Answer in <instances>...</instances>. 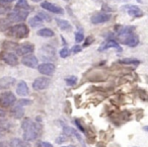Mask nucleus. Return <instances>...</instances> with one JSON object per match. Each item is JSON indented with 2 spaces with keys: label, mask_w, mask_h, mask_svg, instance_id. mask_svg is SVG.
Wrapping results in <instances>:
<instances>
[{
  "label": "nucleus",
  "mask_w": 148,
  "mask_h": 147,
  "mask_svg": "<svg viewBox=\"0 0 148 147\" xmlns=\"http://www.w3.org/2000/svg\"><path fill=\"white\" fill-rule=\"evenodd\" d=\"M9 127H10L9 122H7L5 120H0V131L7 130V129H9Z\"/></svg>",
  "instance_id": "nucleus-30"
},
{
  "label": "nucleus",
  "mask_w": 148,
  "mask_h": 147,
  "mask_svg": "<svg viewBox=\"0 0 148 147\" xmlns=\"http://www.w3.org/2000/svg\"><path fill=\"white\" fill-rule=\"evenodd\" d=\"M21 128L23 130V137L25 142L36 140L40 134V130H41V127L37 125V123L33 122L31 119H25V121H23Z\"/></svg>",
  "instance_id": "nucleus-1"
},
{
  "label": "nucleus",
  "mask_w": 148,
  "mask_h": 147,
  "mask_svg": "<svg viewBox=\"0 0 148 147\" xmlns=\"http://www.w3.org/2000/svg\"><path fill=\"white\" fill-rule=\"evenodd\" d=\"M63 131H64V134L66 135V136H69V135H73V136H75V138L78 139L80 142H82V138H81L80 134H79L78 132H77L75 129L71 128V127H67V126H64L63 127Z\"/></svg>",
  "instance_id": "nucleus-20"
},
{
  "label": "nucleus",
  "mask_w": 148,
  "mask_h": 147,
  "mask_svg": "<svg viewBox=\"0 0 148 147\" xmlns=\"http://www.w3.org/2000/svg\"><path fill=\"white\" fill-rule=\"evenodd\" d=\"M16 92L17 94H19L21 96H25L27 94H29V86H27V84L25 81H19V83L17 84Z\"/></svg>",
  "instance_id": "nucleus-19"
},
{
  "label": "nucleus",
  "mask_w": 148,
  "mask_h": 147,
  "mask_svg": "<svg viewBox=\"0 0 148 147\" xmlns=\"http://www.w3.org/2000/svg\"><path fill=\"white\" fill-rule=\"evenodd\" d=\"M0 147H8L7 146L5 143H3V142H0Z\"/></svg>",
  "instance_id": "nucleus-41"
},
{
  "label": "nucleus",
  "mask_w": 148,
  "mask_h": 147,
  "mask_svg": "<svg viewBox=\"0 0 148 147\" xmlns=\"http://www.w3.org/2000/svg\"><path fill=\"white\" fill-rule=\"evenodd\" d=\"M81 50H82V48H81L80 46H79V45H75V46H73V47H72L71 51H72V53H73V54H76V53H79Z\"/></svg>",
  "instance_id": "nucleus-36"
},
{
  "label": "nucleus",
  "mask_w": 148,
  "mask_h": 147,
  "mask_svg": "<svg viewBox=\"0 0 148 147\" xmlns=\"http://www.w3.org/2000/svg\"><path fill=\"white\" fill-rule=\"evenodd\" d=\"M62 147H66V146H62Z\"/></svg>",
  "instance_id": "nucleus-46"
},
{
  "label": "nucleus",
  "mask_w": 148,
  "mask_h": 147,
  "mask_svg": "<svg viewBox=\"0 0 148 147\" xmlns=\"http://www.w3.org/2000/svg\"><path fill=\"white\" fill-rule=\"evenodd\" d=\"M29 14V10H23V9H14V10H11L10 12L7 13L6 19L12 23H21V21H25L27 19Z\"/></svg>",
  "instance_id": "nucleus-3"
},
{
  "label": "nucleus",
  "mask_w": 148,
  "mask_h": 147,
  "mask_svg": "<svg viewBox=\"0 0 148 147\" xmlns=\"http://www.w3.org/2000/svg\"><path fill=\"white\" fill-rule=\"evenodd\" d=\"M83 39H84V35H83L82 32H76V33H75V42H76V43L82 42Z\"/></svg>",
  "instance_id": "nucleus-32"
},
{
  "label": "nucleus",
  "mask_w": 148,
  "mask_h": 147,
  "mask_svg": "<svg viewBox=\"0 0 148 147\" xmlns=\"http://www.w3.org/2000/svg\"><path fill=\"white\" fill-rule=\"evenodd\" d=\"M11 115H12V117H14V118H16V119L23 118V115H25V110H23V106H17L16 108H14L11 111Z\"/></svg>",
  "instance_id": "nucleus-23"
},
{
  "label": "nucleus",
  "mask_w": 148,
  "mask_h": 147,
  "mask_svg": "<svg viewBox=\"0 0 148 147\" xmlns=\"http://www.w3.org/2000/svg\"><path fill=\"white\" fill-rule=\"evenodd\" d=\"M111 48H114V49L118 50L119 52L122 51L121 46H120L119 43H117V41H115V40H108V41L103 42V43L101 45V47H99V51L103 52L108 49H111Z\"/></svg>",
  "instance_id": "nucleus-12"
},
{
  "label": "nucleus",
  "mask_w": 148,
  "mask_h": 147,
  "mask_svg": "<svg viewBox=\"0 0 148 147\" xmlns=\"http://www.w3.org/2000/svg\"><path fill=\"white\" fill-rule=\"evenodd\" d=\"M121 1H127V0H121ZM139 3H142V0H137Z\"/></svg>",
  "instance_id": "nucleus-42"
},
{
  "label": "nucleus",
  "mask_w": 148,
  "mask_h": 147,
  "mask_svg": "<svg viewBox=\"0 0 148 147\" xmlns=\"http://www.w3.org/2000/svg\"><path fill=\"white\" fill-rule=\"evenodd\" d=\"M14 83H15V78L14 77H11V76L0 77V90L9 88Z\"/></svg>",
  "instance_id": "nucleus-17"
},
{
  "label": "nucleus",
  "mask_w": 148,
  "mask_h": 147,
  "mask_svg": "<svg viewBox=\"0 0 148 147\" xmlns=\"http://www.w3.org/2000/svg\"><path fill=\"white\" fill-rule=\"evenodd\" d=\"M16 50V54L19 56H27V55H31L34 51H35V47H34L33 44L29 43H25L23 45H19L15 48Z\"/></svg>",
  "instance_id": "nucleus-9"
},
{
  "label": "nucleus",
  "mask_w": 148,
  "mask_h": 147,
  "mask_svg": "<svg viewBox=\"0 0 148 147\" xmlns=\"http://www.w3.org/2000/svg\"><path fill=\"white\" fill-rule=\"evenodd\" d=\"M119 40L123 44H125V45L129 46V47H132V48L139 45V38L136 35H134V34L127 36V37H125V38H122V39H119Z\"/></svg>",
  "instance_id": "nucleus-14"
},
{
  "label": "nucleus",
  "mask_w": 148,
  "mask_h": 147,
  "mask_svg": "<svg viewBox=\"0 0 148 147\" xmlns=\"http://www.w3.org/2000/svg\"><path fill=\"white\" fill-rule=\"evenodd\" d=\"M9 144H10V147H29L27 142H25V140H21V139L18 138L11 139Z\"/></svg>",
  "instance_id": "nucleus-22"
},
{
  "label": "nucleus",
  "mask_w": 148,
  "mask_h": 147,
  "mask_svg": "<svg viewBox=\"0 0 148 147\" xmlns=\"http://www.w3.org/2000/svg\"><path fill=\"white\" fill-rule=\"evenodd\" d=\"M66 140H67V137H66V135H61V136H59L57 139H56V143H58V144H61V143L65 142Z\"/></svg>",
  "instance_id": "nucleus-35"
},
{
  "label": "nucleus",
  "mask_w": 148,
  "mask_h": 147,
  "mask_svg": "<svg viewBox=\"0 0 148 147\" xmlns=\"http://www.w3.org/2000/svg\"><path fill=\"white\" fill-rule=\"evenodd\" d=\"M1 137H2V134H1V132H0V138H1Z\"/></svg>",
  "instance_id": "nucleus-44"
},
{
  "label": "nucleus",
  "mask_w": 148,
  "mask_h": 147,
  "mask_svg": "<svg viewBox=\"0 0 148 147\" xmlns=\"http://www.w3.org/2000/svg\"><path fill=\"white\" fill-rule=\"evenodd\" d=\"M15 102H16V98L12 92L6 91L0 94V104L2 106H10Z\"/></svg>",
  "instance_id": "nucleus-4"
},
{
  "label": "nucleus",
  "mask_w": 148,
  "mask_h": 147,
  "mask_svg": "<svg viewBox=\"0 0 148 147\" xmlns=\"http://www.w3.org/2000/svg\"><path fill=\"white\" fill-rule=\"evenodd\" d=\"M41 7L43 9L47 11H50L52 13H55V14H64V10L62 7L58 6V5H55L53 3L49 2V1H44V2L41 3Z\"/></svg>",
  "instance_id": "nucleus-7"
},
{
  "label": "nucleus",
  "mask_w": 148,
  "mask_h": 147,
  "mask_svg": "<svg viewBox=\"0 0 148 147\" xmlns=\"http://www.w3.org/2000/svg\"><path fill=\"white\" fill-rule=\"evenodd\" d=\"M32 104V100H19V102H18V104L17 106H29V104Z\"/></svg>",
  "instance_id": "nucleus-34"
},
{
  "label": "nucleus",
  "mask_w": 148,
  "mask_h": 147,
  "mask_svg": "<svg viewBox=\"0 0 148 147\" xmlns=\"http://www.w3.org/2000/svg\"><path fill=\"white\" fill-rule=\"evenodd\" d=\"M59 55H60V57H61V58H66V57H68V56L70 55V50L68 49V48H63V49L60 50Z\"/></svg>",
  "instance_id": "nucleus-31"
},
{
  "label": "nucleus",
  "mask_w": 148,
  "mask_h": 147,
  "mask_svg": "<svg viewBox=\"0 0 148 147\" xmlns=\"http://www.w3.org/2000/svg\"><path fill=\"white\" fill-rule=\"evenodd\" d=\"M21 63L25 66L29 68H37L39 65V61H38V58L34 55H27L21 59Z\"/></svg>",
  "instance_id": "nucleus-13"
},
{
  "label": "nucleus",
  "mask_w": 148,
  "mask_h": 147,
  "mask_svg": "<svg viewBox=\"0 0 148 147\" xmlns=\"http://www.w3.org/2000/svg\"><path fill=\"white\" fill-rule=\"evenodd\" d=\"M119 63L126 64V65H138V64H140V61L135 58H124V59L120 60Z\"/></svg>",
  "instance_id": "nucleus-24"
},
{
  "label": "nucleus",
  "mask_w": 148,
  "mask_h": 147,
  "mask_svg": "<svg viewBox=\"0 0 148 147\" xmlns=\"http://www.w3.org/2000/svg\"><path fill=\"white\" fill-rule=\"evenodd\" d=\"M64 1H69V0H64Z\"/></svg>",
  "instance_id": "nucleus-45"
},
{
  "label": "nucleus",
  "mask_w": 148,
  "mask_h": 147,
  "mask_svg": "<svg viewBox=\"0 0 148 147\" xmlns=\"http://www.w3.org/2000/svg\"><path fill=\"white\" fill-rule=\"evenodd\" d=\"M37 35L40 36V37L43 38H52L54 37V32L52 31L51 29H48V27H44V29H41L37 32Z\"/></svg>",
  "instance_id": "nucleus-21"
},
{
  "label": "nucleus",
  "mask_w": 148,
  "mask_h": 147,
  "mask_svg": "<svg viewBox=\"0 0 148 147\" xmlns=\"http://www.w3.org/2000/svg\"><path fill=\"white\" fill-rule=\"evenodd\" d=\"M11 8L8 6H2V5H0V15H4L6 13L10 12Z\"/></svg>",
  "instance_id": "nucleus-33"
},
{
  "label": "nucleus",
  "mask_w": 148,
  "mask_h": 147,
  "mask_svg": "<svg viewBox=\"0 0 148 147\" xmlns=\"http://www.w3.org/2000/svg\"><path fill=\"white\" fill-rule=\"evenodd\" d=\"M15 9H23V10H29L31 6L27 3V0H18V2L15 4Z\"/></svg>",
  "instance_id": "nucleus-25"
},
{
  "label": "nucleus",
  "mask_w": 148,
  "mask_h": 147,
  "mask_svg": "<svg viewBox=\"0 0 148 147\" xmlns=\"http://www.w3.org/2000/svg\"><path fill=\"white\" fill-rule=\"evenodd\" d=\"M111 14L106 12H97L91 16L90 21L93 25H101V23H105L111 19Z\"/></svg>",
  "instance_id": "nucleus-6"
},
{
  "label": "nucleus",
  "mask_w": 148,
  "mask_h": 147,
  "mask_svg": "<svg viewBox=\"0 0 148 147\" xmlns=\"http://www.w3.org/2000/svg\"><path fill=\"white\" fill-rule=\"evenodd\" d=\"M13 1H15V0H0V5H2V6H6L7 4L12 3Z\"/></svg>",
  "instance_id": "nucleus-38"
},
{
  "label": "nucleus",
  "mask_w": 148,
  "mask_h": 147,
  "mask_svg": "<svg viewBox=\"0 0 148 147\" xmlns=\"http://www.w3.org/2000/svg\"><path fill=\"white\" fill-rule=\"evenodd\" d=\"M120 9H121L122 11H126V12L132 17L143 16V11H142L138 6H136V5H131V4L123 5Z\"/></svg>",
  "instance_id": "nucleus-5"
},
{
  "label": "nucleus",
  "mask_w": 148,
  "mask_h": 147,
  "mask_svg": "<svg viewBox=\"0 0 148 147\" xmlns=\"http://www.w3.org/2000/svg\"><path fill=\"white\" fill-rule=\"evenodd\" d=\"M56 23H57L58 27L62 30V31H66V32H70L72 30V25L71 23L65 19H56Z\"/></svg>",
  "instance_id": "nucleus-18"
},
{
  "label": "nucleus",
  "mask_w": 148,
  "mask_h": 147,
  "mask_svg": "<svg viewBox=\"0 0 148 147\" xmlns=\"http://www.w3.org/2000/svg\"><path fill=\"white\" fill-rule=\"evenodd\" d=\"M51 80L47 77H39L33 82V87L36 90H43L49 87Z\"/></svg>",
  "instance_id": "nucleus-10"
},
{
  "label": "nucleus",
  "mask_w": 148,
  "mask_h": 147,
  "mask_svg": "<svg viewBox=\"0 0 148 147\" xmlns=\"http://www.w3.org/2000/svg\"><path fill=\"white\" fill-rule=\"evenodd\" d=\"M40 54L44 60H52L54 59V56H55V49L51 46H45L42 48Z\"/></svg>",
  "instance_id": "nucleus-16"
},
{
  "label": "nucleus",
  "mask_w": 148,
  "mask_h": 147,
  "mask_svg": "<svg viewBox=\"0 0 148 147\" xmlns=\"http://www.w3.org/2000/svg\"><path fill=\"white\" fill-rule=\"evenodd\" d=\"M38 16H39L43 21H52L51 16H50L49 14H47L46 12H43V11H41V12L38 13Z\"/></svg>",
  "instance_id": "nucleus-29"
},
{
  "label": "nucleus",
  "mask_w": 148,
  "mask_h": 147,
  "mask_svg": "<svg viewBox=\"0 0 148 147\" xmlns=\"http://www.w3.org/2000/svg\"><path fill=\"white\" fill-rule=\"evenodd\" d=\"M5 115H6V113H5L3 110L0 109V118H1V117H5Z\"/></svg>",
  "instance_id": "nucleus-40"
},
{
  "label": "nucleus",
  "mask_w": 148,
  "mask_h": 147,
  "mask_svg": "<svg viewBox=\"0 0 148 147\" xmlns=\"http://www.w3.org/2000/svg\"><path fill=\"white\" fill-rule=\"evenodd\" d=\"M2 60L10 66H16L18 64L17 56L14 53H11V52H5V53H3Z\"/></svg>",
  "instance_id": "nucleus-15"
},
{
  "label": "nucleus",
  "mask_w": 148,
  "mask_h": 147,
  "mask_svg": "<svg viewBox=\"0 0 148 147\" xmlns=\"http://www.w3.org/2000/svg\"><path fill=\"white\" fill-rule=\"evenodd\" d=\"M11 27V23L7 19H0V31L6 32Z\"/></svg>",
  "instance_id": "nucleus-27"
},
{
  "label": "nucleus",
  "mask_w": 148,
  "mask_h": 147,
  "mask_svg": "<svg viewBox=\"0 0 148 147\" xmlns=\"http://www.w3.org/2000/svg\"><path fill=\"white\" fill-rule=\"evenodd\" d=\"M38 70L41 74L43 75H53L54 72L56 70V67L53 63H43V64H40L38 65Z\"/></svg>",
  "instance_id": "nucleus-11"
},
{
  "label": "nucleus",
  "mask_w": 148,
  "mask_h": 147,
  "mask_svg": "<svg viewBox=\"0 0 148 147\" xmlns=\"http://www.w3.org/2000/svg\"><path fill=\"white\" fill-rule=\"evenodd\" d=\"M41 144V147H53V145L49 142H46V141H43V142L40 143Z\"/></svg>",
  "instance_id": "nucleus-39"
},
{
  "label": "nucleus",
  "mask_w": 148,
  "mask_h": 147,
  "mask_svg": "<svg viewBox=\"0 0 148 147\" xmlns=\"http://www.w3.org/2000/svg\"><path fill=\"white\" fill-rule=\"evenodd\" d=\"M29 23L32 27H38L43 25V21L37 15V16H34V17H32V19H29Z\"/></svg>",
  "instance_id": "nucleus-26"
},
{
  "label": "nucleus",
  "mask_w": 148,
  "mask_h": 147,
  "mask_svg": "<svg viewBox=\"0 0 148 147\" xmlns=\"http://www.w3.org/2000/svg\"><path fill=\"white\" fill-rule=\"evenodd\" d=\"M93 42V38L92 37H87L86 40H85L84 44H83V47H87V46H89L91 43Z\"/></svg>",
  "instance_id": "nucleus-37"
},
{
  "label": "nucleus",
  "mask_w": 148,
  "mask_h": 147,
  "mask_svg": "<svg viewBox=\"0 0 148 147\" xmlns=\"http://www.w3.org/2000/svg\"><path fill=\"white\" fill-rule=\"evenodd\" d=\"M134 31H135V27H132V25H118V27H116V32L119 39L132 35Z\"/></svg>",
  "instance_id": "nucleus-8"
},
{
  "label": "nucleus",
  "mask_w": 148,
  "mask_h": 147,
  "mask_svg": "<svg viewBox=\"0 0 148 147\" xmlns=\"http://www.w3.org/2000/svg\"><path fill=\"white\" fill-rule=\"evenodd\" d=\"M29 34V30L27 25L25 23H18V25H11L6 31V35L8 37L15 38V39H25Z\"/></svg>",
  "instance_id": "nucleus-2"
},
{
  "label": "nucleus",
  "mask_w": 148,
  "mask_h": 147,
  "mask_svg": "<svg viewBox=\"0 0 148 147\" xmlns=\"http://www.w3.org/2000/svg\"><path fill=\"white\" fill-rule=\"evenodd\" d=\"M32 1H34V2H40V1H42V0H32Z\"/></svg>",
  "instance_id": "nucleus-43"
},
{
  "label": "nucleus",
  "mask_w": 148,
  "mask_h": 147,
  "mask_svg": "<svg viewBox=\"0 0 148 147\" xmlns=\"http://www.w3.org/2000/svg\"><path fill=\"white\" fill-rule=\"evenodd\" d=\"M65 81H66V84L67 85H69V86H73L74 84L76 83V81H77V78H76V76H69V77H67L65 79Z\"/></svg>",
  "instance_id": "nucleus-28"
}]
</instances>
